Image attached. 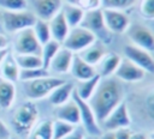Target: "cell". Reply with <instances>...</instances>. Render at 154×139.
<instances>
[{"label": "cell", "mask_w": 154, "mask_h": 139, "mask_svg": "<svg viewBox=\"0 0 154 139\" xmlns=\"http://www.w3.org/2000/svg\"><path fill=\"white\" fill-rule=\"evenodd\" d=\"M124 101L123 87L116 78H101L93 96L88 101L96 120L101 123L105 117Z\"/></svg>", "instance_id": "6da1fadb"}, {"label": "cell", "mask_w": 154, "mask_h": 139, "mask_svg": "<svg viewBox=\"0 0 154 139\" xmlns=\"http://www.w3.org/2000/svg\"><path fill=\"white\" fill-rule=\"evenodd\" d=\"M38 120V108L34 101L23 102L13 113L11 117V123L17 134L25 137L37 123Z\"/></svg>", "instance_id": "7a4b0ae2"}, {"label": "cell", "mask_w": 154, "mask_h": 139, "mask_svg": "<svg viewBox=\"0 0 154 139\" xmlns=\"http://www.w3.org/2000/svg\"><path fill=\"white\" fill-rule=\"evenodd\" d=\"M66 80L60 78V77H54V75H47L42 78H37L34 80H28L24 81L23 89L26 95V97L30 101L35 99H41L45 97H48V95L59 85L65 83Z\"/></svg>", "instance_id": "3957f363"}, {"label": "cell", "mask_w": 154, "mask_h": 139, "mask_svg": "<svg viewBox=\"0 0 154 139\" xmlns=\"http://www.w3.org/2000/svg\"><path fill=\"white\" fill-rule=\"evenodd\" d=\"M131 114L128 102L124 99L119 105H117L100 123V127L103 131L113 132L119 128H128L131 126Z\"/></svg>", "instance_id": "277c9868"}, {"label": "cell", "mask_w": 154, "mask_h": 139, "mask_svg": "<svg viewBox=\"0 0 154 139\" xmlns=\"http://www.w3.org/2000/svg\"><path fill=\"white\" fill-rule=\"evenodd\" d=\"M96 36L83 26L71 28L67 36L65 37L61 47L71 50L72 53H79L96 41Z\"/></svg>", "instance_id": "5b68a950"}, {"label": "cell", "mask_w": 154, "mask_h": 139, "mask_svg": "<svg viewBox=\"0 0 154 139\" xmlns=\"http://www.w3.org/2000/svg\"><path fill=\"white\" fill-rule=\"evenodd\" d=\"M37 17L29 11H5L1 14V20L5 30L10 32H18L20 30L32 28Z\"/></svg>", "instance_id": "8992f818"}, {"label": "cell", "mask_w": 154, "mask_h": 139, "mask_svg": "<svg viewBox=\"0 0 154 139\" xmlns=\"http://www.w3.org/2000/svg\"><path fill=\"white\" fill-rule=\"evenodd\" d=\"M72 99L76 102L78 110H79V119H81L79 126L84 129L85 134L99 137L102 133V129H101L100 123L96 120V116H95L93 109L90 108L89 103L87 101L81 99L75 93H72Z\"/></svg>", "instance_id": "52a82bcc"}, {"label": "cell", "mask_w": 154, "mask_h": 139, "mask_svg": "<svg viewBox=\"0 0 154 139\" xmlns=\"http://www.w3.org/2000/svg\"><path fill=\"white\" fill-rule=\"evenodd\" d=\"M42 46L36 38L32 28H28L17 32L14 38L16 54H32L41 56Z\"/></svg>", "instance_id": "ba28073f"}, {"label": "cell", "mask_w": 154, "mask_h": 139, "mask_svg": "<svg viewBox=\"0 0 154 139\" xmlns=\"http://www.w3.org/2000/svg\"><path fill=\"white\" fill-rule=\"evenodd\" d=\"M124 55L128 60L141 67L146 73L154 74V56L150 52L130 43L124 47Z\"/></svg>", "instance_id": "9c48e42d"}, {"label": "cell", "mask_w": 154, "mask_h": 139, "mask_svg": "<svg viewBox=\"0 0 154 139\" xmlns=\"http://www.w3.org/2000/svg\"><path fill=\"white\" fill-rule=\"evenodd\" d=\"M126 32L129 35L131 44L140 47L144 50H148L150 53L154 52V32L150 29L141 24H135L130 25Z\"/></svg>", "instance_id": "30bf717a"}, {"label": "cell", "mask_w": 154, "mask_h": 139, "mask_svg": "<svg viewBox=\"0 0 154 139\" xmlns=\"http://www.w3.org/2000/svg\"><path fill=\"white\" fill-rule=\"evenodd\" d=\"M103 22L108 31L113 34H124L130 26V19L124 11L119 10H103Z\"/></svg>", "instance_id": "8fae6325"}, {"label": "cell", "mask_w": 154, "mask_h": 139, "mask_svg": "<svg viewBox=\"0 0 154 139\" xmlns=\"http://www.w3.org/2000/svg\"><path fill=\"white\" fill-rule=\"evenodd\" d=\"M114 75L117 79H119L122 81L135 84V83L142 81L146 78L147 73L141 67H138L136 64H134L132 61L128 60L126 58H122V61H120L118 68L116 70Z\"/></svg>", "instance_id": "7c38bea8"}, {"label": "cell", "mask_w": 154, "mask_h": 139, "mask_svg": "<svg viewBox=\"0 0 154 139\" xmlns=\"http://www.w3.org/2000/svg\"><path fill=\"white\" fill-rule=\"evenodd\" d=\"M81 26L85 28L90 32H93L96 38L99 35L103 34L105 31H108L105 26L103 22V14H102V8H95L90 11H84V16L81 23Z\"/></svg>", "instance_id": "4fadbf2b"}, {"label": "cell", "mask_w": 154, "mask_h": 139, "mask_svg": "<svg viewBox=\"0 0 154 139\" xmlns=\"http://www.w3.org/2000/svg\"><path fill=\"white\" fill-rule=\"evenodd\" d=\"M73 56H75V53H72L71 50H69L64 47H60V49L57 52V54L52 59L48 71L52 73H57V74L69 73Z\"/></svg>", "instance_id": "5bb4252c"}, {"label": "cell", "mask_w": 154, "mask_h": 139, "mask_svg": "<svg viewBox=\"0 0 154 139\" xmlns=\"http://www.w3.org/2000/svg\"><path fill=\"white\" fill-rule=\"evenodd\" d=\"M35 16L38 19L49 22L61 11L63 0H35Z\"/></svg>", "instance_id": "9a60e30c"}, {"label": "cell", "mask_w": 154, "mask_h": 139, "mask_svg": "<svg viewBox=\"0 0 154 139\" xmlns=\"http://www.w3.org/2000/svg\"><path fill=\"white\" fill-rule=\"evenodd\" d=\"M54 115H55L57 120L67 122V123L73 125V126H79V123H81L79 110H78L76 102L72 98L69 102H66L59 107H55Z\"/></svg>", "instance_id": "2e32d148"}, {"label": "cell", "mask_w": 154, "mask_h": 139, "mask_svg": "<svg viewBox=\"0 0 154 139\" xmlns=\"http://www.w3.org/2000/svg\"><path fill=\"white\" fill-rule=\"evenodd\" d=\"M120 61H122V56L119 54H116L112 52H106V54L102 56V59L95 66L96 73L101 78L112 77V75H114V72L118 68Z\"/></svg>", "instance_id": "e0dca14e"}, {"label": "cell", "mask_w": 154, "mask_h": 139, "mask_svg": "<svg viewBox=\"0 0 154 139\" xmlns=\"http://www.w3.org/2000/svg\"><path fill=\"white\" fill-rule=\"evenodd\" d=\"M138 111L154 125V86L146 89L137 97Z\"/></svg>", "instance_id": "ac0fdd59"}, {"label": "cell", "mask_w": 154, "mask_h": 139, "mask_svg": "<svg viewBox=\"0 0 154 139\" xmlns=\"http://www.w3.org/2000/svg\"><path fill=\"white\" fill-rule=\"evenodd\" d=\"M70 73L75 79H77V81L87 80V79L94 77L95 74H97L95 67L87 64L78 55L73 56V60H72V64L70 67Z\"/></svg>", "instance_id": "d6986e66"}, {"label": "cell", "mask_w": 154, "mask_h": 139, "mask_svg": "<svg viewBox=\"0 0 154 139\" xmlns=\"http://www.w3.org/2000/svg\"><path fill=\"white\" fill-rule=\"evenodd\" d=\"M73 90H75V84L71 83V81H65L61 85L57 86L48 95V101L52 105L59 107V105L69 102L72 98Z\"/></svg>", "instance_id": "ffe728a7"}, {"label": "cell", "mask_w": 154, "mask_h": 139, "mask_svg": "<svg viewBox=\"0 0 154 139\" xmlns=\"http://www.w3.org/2000/svg\"><path fill=\"white\" fill-rule=\"evenodd\" d=\"M49 30H51V36H52V40L59 42V43H63L65 37L67 36L69 34V30H70V26L67 25L61 11L55 14L49 22Z\"/></svg>", "instance_id": "44dd1931"}, {"label": "cell", "mask_w": 154, "mask_h": 139, "mask_svg": "<svg viewBox=\"0 0 154 139\" xmlns=\"http://www.w3.org/2000/svg\"><path fill=\"white\" fill-rule=\"evenodd\" d=\"M106 54V50L103 48V46L96 40L93 44H90L89 47H87L85 49H83L82 52L77 53V55L84 60L87 64L91 65V66H96L97 62L102 59V56Z\"/></svg>", "instance_id": "7402d4cb"}, {"label": "cell", "mask_w": 154, "mask_h": 139, "mask_svg": "<svg viewBox=\"0 0 154 139\" xmlns=\"http://www.w3.org/2000/svg\"><path fill=\"white\" fill-rule=\"evenodd\" d=\"M100 79H101V77H100L99 74H95L94 77H91V78H89V79H87V80H81V81H78V83L75 85L73 93H75L77 97H79L81 99L88 102V101L90 99V97L93 96V93H94V91H95V89H96V86H97Z\"/></svg>", "instance_id": "603a6c76"}, {"label": "cell", "mask_w": 154, "mask_h": 139, "mask_svg": "<svg viewBox=\"0 0 154 139\" xmlns=\"http://www.w3.org/2000/svg\"><path fill=\"white\" fill-rule=\"evenodd\" d=\"M16 99V86L12 81L0 77V108L8 109Z\"/></svg>", "instance_id": "cb8c5ba5"}, {"label": "cell", "mask_w": 154, "mask_h": 139, "mask_svg": "<svg viewBox=\"0 0 154 139\" xmlns=\"http://www.w3.org/2000/svg\"><path fill=\"white\" fill-rule=\"evenodd\" d=\"M61 13L67 23V25L71 28L79 26L84 16V10H82L77 5H71V4H64L61 7Z\"/></svg>", "instance_id": "d4e9b609"}, {"label": "cell", "mask_w": 154, "mask_h": 139, "mask_svg": "<svg viewBox=\"0 0 154 139\" xmlns=\"http://www.w3.org/2000/svg\"><path fill=\"white\" fill-rule=\"evenodd\" d=\"M52 122L53 121L51 120L37 121V123L26 135V139H53Z\"/></svg>", "instance_id": "484cf974"}, {"label": "cell", "mask_w": 154, "mask_h": 139, "mask_svg": "<svg viewBox=\"0 0 154 139\" xmlns=\"http://www.w3.org/2000/svg\"><path fill=\"white\" fill-rule=\"evenodd\" d=\"M1 74H2V78L7 79L12 83L18 80L19 67L14 60V56H12L11 54H7V56L5 58V60L1 64Z\"/></svg>", "instance_id": "4316f807"}, {"label": "cell", "mask_w": 154, "mask_h": 139, "mask_svg": "<svg viewBox=\"0 0 154 139\" xmlns=\"http://www.w3.org/2000/svg\"><path fill=\"white\" fill-rule=\"evenodd\" d=\"M14 60L19 70H31L42 67V59L40 55L32 54H16Z\"/></svg>", "instance_id": "83f0119b"}, {"label": "cell", "mask_w": 154, "mask_h": 139, "mask_svg": "<svg viewBox=\"0 0 154 139\" xmlns=\"http://www.w3.org/2000/svg\"><path fill=\"white\" fill-rule=\"evenodd\" d=\"M61 47V43L54 41V40H51L48 41L47 43H45L42 46V49H41V59H42V67L48 70L49 67V64L52 61V59L54 58V55L57 54V52L60 49Z\"/></svg>", "instance_id": "f1b7e54d"}, {"label": "cell", "mask_w": 154, "mask_h": 139, "mask_svg": "<svg viewBox=\"0 0 154 139\" xmlns=\"http://www.w3.org/2000/svg\"><path fill=\"white\" fill-rule=\"evenodd\" d=\"M32 31H34L36 38L38 40V42L41 43V46H43L45 43H47L48 41L52 40L51 30H49V24L46 20H42V19L37 18L35 24L32 25Z\"/></svg>", "instance_id": "f546056e"}, {"label": "cell", "mask_w": 154, "mask_h": 139, "mask_svg": "<svg viewBox=\"0 0 154 139\" xmlns=\"http://www.w3.org/2000/svg\"><path fill=\"white\" fill-rule=\"evenodd\" d=\"M137 0H100L101 8L103 10H119L125 11L132 7Z\"/></svg>", "instance_id": "4dcf8cb0"}, {"label": "cell", "mask_w": 154, "mask_h": 139, "mask_svg": "<svg viewBox=\"0 0 154 139\" xmlns=\"http://www.w3.org/2000/svg\"><path fill=\"white\" fill-rule=\"evenodd\" d=\"M77 126L70 125L67 122L60 121V120H54L52 122V132H53V139H61L69 133H71Z\"/></svg>", "instance_id": "1f68e13d"}, {"label": "cell", "mask_w": 154, "mask_h": 139, "mask_svg": "<svg viewBox=\"0 0 154 139\" xmlns=\"http://www.w3.org/2000/svg\"><path fill=\"white\" fill-rule=\"evenodd\" d=\"M47 75H51V72L43 67H38V68H31V70H19L18 79L22 81H28V80H34L37 78L47 77Z\"/></svg>", "instance_id": "d6a6232c"}, {"label": "cell", "mask_w": 154, "mask_h": 139, "mask_svg": "<svg viewBox=\"0 0 154 139\" xmlns=\"http://www.w3.org/2000/svg\"><path fill=\"white\" fill-rule=\"evenodd\" d=\"M138 12L147 20H154V0H137Z\"/></svg>", "instance_id": "836d02e7"}, {"label": "cell", "mask_w": 154, "mask_h": 139, "mask_svg": "<svg viewBox=\"0 0 154 139\" xmlns=\"http://www.w3.org/2000/svg\"><path fill=\"white\" fill-rule=\"evenodd\" d=\"M0 6L6 11H25L28 7L26 0H0Z\"/></svg>", "instance_id": "e575fe53"}, {"label": "cell", "mask_w": 154, "mask_h": 139, "mask_svg": "<svg viewBox=\"0 0 154 139\" xmlns=\"http://www.w3.org/2000/svg\"><path fill=\"white\" fill-rule=\"evenodd\" d=\"M78 6L84 11H90L95 8H101L100 0H81Z\"/></svg>", "instance_id": "d590c367"}, {"label": "cell", "mask_w": 154, "mask_h": 139, "mask_svg": "<svg viewBox=\"0 0 154 139\" xmlns=\"http://www.w3.org/2000/svg\"><path fill=\"white\" fill-rule=\"evenodd\" d=\"M85 137V132L81 126H77L71 133H69L67 135H65L61 139H84Z\"/></svg>", "instance_id": "8d00e7d4"}, {"label": "cell", "mask_w": 154, "mask_h": 139, "mask_svg": "<svg viewBox=\"0 0 154 139\" xmlns=\"http://www.w3.org/2000/svg\"><path fill=\"white\" fill-rule=\"evenodd\" d=\"M131 133H132V131H131L130 127H128V128H119V129L113 131L114 139H130Z\"/></svg>", "instance_id": "74e56055"}, {"label": "cell", "mask_w": 154, "mask_h": 139, "mask_svg": "<svg viewBox=\"0 0 154 139\" xmlns=\"http://www.w3.org/2000/svg\"><path fill=\"white\" fill-rule=\"evenodd\" d=\"M10 135V129L8 127L2 122V120L0 119V139H8Z\"/></svg>", "instance_id": "f35d334b"}, {"label": "cell", "mask_w": 154, "mask_h": 139, "mask_svg": "<svg viewBox=\"0 0 154 139\" xmlns=\"http://www.w3.org/2000/svg\"><path fill=\"white\" fill-rule=\"evenodd\" d=\"M130 139H148V134L143 132H132Z\"/></svg>", "instance_id": "ab89813d"}, {"label": "cell", "mask_w": 154, "mask_h": 139, "mask_svg": "<svg viewBox=\"0 0 154 139\" xmlns=\"http://www.w3.org/2000/svg\"><path fill=\"white\" fill-rule=\"evenodd\" d=\"M99 139H114V135H113V132H108V131H103L100 135H99Z\"/></svg>", "instance_id": "60d3db41"}, {"label": "cell", "mask_w": 154, "mask_h": 139, "mask_svg": "<svg viewBox=\"0 0 154 139\" xmlns=\"http://www.w3.org/2000/svg\"><path fill=\"white\" fill-rule=\"evenodd\" d=\"M7 44H8V40H7V37L0 34V49L7 48Z\"/></svg>", "instance_id": "b9f144b4"}, {"label": "cell", "mask_w": 154, "mask_h": 139, "mask_svg": "<svg viewBox=\"0 0 154 139\" xmlns=\"http://www.w3.org/2000/svg\"><path fill=\"white\" fill-rule=\"evenodd\" d=\"M8 54V48H4V49H0V66L2 64V61L5 60V58L7 56Z\"/></svg>", "instance_id": "7bdbcfd3"}, {"label": "cell", "mask_w": 154, "mask_h": 139, "mask_svg": "<svg viewBox=\"0 0 154 139\" xmlns=\"http://www.w3.org/2000/svg\"><path fill=\"white\" fill-rule=\"evenodd\" d=\"M63 1H65V4H71V5H77L78 6L81 0H63Z\"/></svg>", "instance_id": "ee69618b"}, {"label": "cell", "mask_w": 154, "mask_h": 139, "mask_svg": "<svg viewBox=\"0 0 154 139\" xmlns=\"http://www.w3.org/2000/svg\"><path fill=\"white\" fill-rule=\"evenodd\" d=\"M84 139H99V137H95V135H88V134H85Z\"/></svg>", "instance_id": "f6af8a7d"}, {"label": "cell", "mask_w": 154, "mask_h": 139, "mask_svg": "<svg viewBox=\"0 0 154 139\" xmlns=\"http://www.w3.org/2000/svg\"><path fill=\"white\" fill-rule=\"evenodd\" d=\"M148 139H154V131H152V132L148 134Z\"/></svg>", "instance_id": "bcb514c9"}, {"label": "cell", "mask_w": 154, "mask_h": 139, "mask_svg": "<svg viewBox=\"0 0 154 139\" xmlns=\"http://www.w3.org/2000/svg\"><path fill=\"white\" fill-rule=\"evenodd\" d=\"M1 22H2V20H1V14H0V25H1Z\"/></svg>", "instance_id": "7dc6e473"}, {"label": "cell", "mask_w": 154, "mask_h": 139, "mask_svg": "<svg viewBox=\"0 0 154 139\" xmlns=\"http://www.w3.org/2000/svg\"><path fill=\"white\" fill-rule=\"evenodd\" d=\"M8 139H14V138H11V137H10V138H8Z\"/></svg>", "instance_id": "c3c4849f"}]
</instances>
